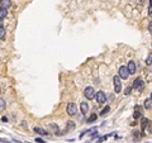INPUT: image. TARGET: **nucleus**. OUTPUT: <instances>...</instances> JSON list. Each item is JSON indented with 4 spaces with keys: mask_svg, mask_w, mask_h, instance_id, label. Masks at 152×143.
I'll return each mask as SVG.
<instances>
[{
    "mask_svg": "<svg viewBox=\"0 0 152 143\" xmlns=\"http://www.w3.org/2000/svg\"><path fill=\"white\" fill-rule=\"evenodd\" d=\"M96 118H98V115H96V114H93V115H90V117H89L88 122H89V123H93L94 120H96Z\"/></svg>",
    "mask_w": 152,
    "mask_h": 143,
    "instance_id": "nucleus-16",
    "label": "nucleus"
},
{
    "mask_svg": "<svg viewBox=\"0 0 152 143\" xmlns=\"http://www.w3.org/2000/svg\"><path fill=\"white\" fill-rule=\"evenodd\" d=\"M51 128L53 129V131H56V132H58V127L55 126V124H51Z\"/></svg>",
    "mask_w": 152,
    "mask_h": 143,
    "instance_id": "nucleus-21",
    "label": "nucleus"
},
{
    "mask_svg": "<svg viewBox=\"0 0 152 143\" xmlns=\"http://www.w3.org/2000/svg\"><path fill=\"white\" fill-rule=\"evenodd\" d=\"M151 100H152V92H151Z\"/></svg>",
    "mask_w": 152,
    "mask_h": 143,
    "instance_id": "nucleus-26",
    "label": "nucleus"
},
{
    "mask_svg": "<svg viewBox=\"0 0 152 143\" xmlns=\"http://www.w3.org/2000/svg\"><path fill=\"white\" fill-rule=\"evenodd\" d=\"M34 132H35V133H38L39 136H47V134H48V133L44 131V129L38 128V127H34Z\"/></svg>",
    "mask_w": 152,
    "mask_h": 143,
    "instance_id": "nucleus-10",
    "label": "nucleus"
},
{
    "mask_svg": "<svg viewBox=\"0 0 152 143\" xmlns=\"http://www.w3.org/2000/svg\"><path fill=\"white\" fill-rule=\"evenodd\" d=\"M0 5H1V8L9 9L12 6V1H10V0H1V1H0Z\"/></svg>",
    "mask_w": 152,
    "mask_h": 143,
    "instance_id": "nucleus-9",
    "label": "nucleus"
},
{
    "mask_svg": "<svg viewBox=\"0 0 152 143\" xmlns=\"http://www.w3.org/2000/svg\"><path fill=\"white\" fill-rule=\"evenodd\" d=\"M35 142H38V143H44V141L41 139V138H37V139H35Z\"/></svg>",
    "mask_w": 152,
    "mask_h": 143,
    "instance_id": "nucleus-23",
    "label": "nucleus"
},
{
    "mask_svg": "<svg viewBox=\"0 0 152 143\" xmlns=\"http://www.w3.org/2000/svg\"><path fill=\"white\" fill-rule=\"evenodd\" d=\"M148 14H152V5H150L148 8Z\"/></svg>",
    "mask_w": 152,
    "mask_h": 143,
    "instance_id": "nucleus-24",
    "label": "nucleus"
},
{
    "mask_svg": "<svg viewBox=\"0 0 152 143\" xmlns=\"http://www.w3.org/2000/svg\"><path fill=\"white\" fill-rule=\"evenodd\" d=\"M95 97H96V101L99 103V104H104V103L106 101V95H105L104 91H98Z\"/></svg>",
    "mask_w": 152,
    "mask_h": 143,
    "instance_id": "nucleus-5",
    "label": "nucleus"
},
{
    "mask_svg": "<svg viewBox=\"0 0 152 143\" xmlns=\"http://www.w3.org/2000/svg\"><path fill=\"white\" fill-rule=\"evenodd\" d=\"M132 86H129V87H127L126 90H124V94H126V95H129V94H131V91H132Z\"/></svg>",
    "mask_w": 152,
    "mask_h": 143,
    "instance_id": "nucleus-19",
    "label": "nucleus"
},
{
    "mask_svg": "<svg viewBox=\"0 0 152 143\" xmlns=\"http://www.w3.org/2000/svg\"><path fill=\"white\" fill-rule=\"evenodd\" d=\"M145 108L146 109H151L152 108V100L151 99H146L145 100Z\"/></svg>",
    "mask_w": 152,
    "mask_h": 143,
    "instance_id": "nucleus-14",
    "label": "nucleus"
},
{
    "mask_svg": "<svg viewBox=\"0 0 152 143\" xmlns=\"http://www.w3.org/2000/svg\"><path fill=\"white\" fill-rule=\"evenodd\" d=\"M67 114L71 115V117L76 114V105L74 104V103H69V105H67Z\"/></svg>",
    "mask_w": 152,
    "mask_h": 143,
    "instance_id": "nucleus-7",
    "label": "nucleus"
},
{
    "mask_svg": "<svg viewBox=\"0 0 152 143\" xmlns=\"http://www.w3.org/2000/svg\"><path fill=\"white\" fill-rule=\"evenodd\" d=\"M113 82H114V92H120L122 90V82H120V77L119 76H114L113 77Z\"/></svg>",
    "mask_w": 152,
    "mask_h": 143,
    "instance_id": "nucleus-3",
    "label": "nucleus"
},
{
    "mask_svg": "<svg viewBox=\"0 0 152 143\" xmlns=\"http://www.w3.org/2000/svg\"><path fill=\"white\" fill-rule=\"evenodd\" d=\"M151 63H152V55H150L146 60V65H151Z\"/></svg>",
    "mask_w": 152,
    "mask_h": 143,
    "instance_id": "nucleus-18",
    "label": "nucleus"
},
{
    "mask_svg": "<svg viewBox=\"0 0 152 143\" xmlns=\"http://www.w3.org/2000/svg\"><path fill=\"white\" fill-rule=\"evenodd\" d=\"M5 106H6V103H5V100L0 99V109H5Z\"/></svg>",
    "mask_w": 152,
    "mask_h": 143,
    "instance_id": "nucleus-17",
    "label": "nucleus"
},
{
    "mask_svg": "<svg viewBox=\"0 0 152 143\" xmlns=\"http://www.w3.org/2000/svg\"><path fill=\"white\" fill-rule=\"evenodd\" d=\"M118 76H119L120 79H124V80H127V79H128L129 72H128L127 66H120L119 70H118Z\"/></svg>",
    "mask_w": 152,
    "mask_h": 143,
    "instance_id": "nucleus-2",
    "label": "nucleus"
},
{
    "mask_svg": "<svg viewBox=\"0 0 152 143\" xmlns=\"http://www.w3.org/2000/svg\"><path fill=\"white\" fill-rule=\"evenodd\" d=\"M80 110H81L82 114H86L88 111H89V105H88L86 101H82L81 104H80Z\"/></svg>",
    "mask_w": 152,
    "mask_h": 143,
    "instance_id": "nucleus-8",
    "label": "nucleus"
},
{
    "mask_svg": "<svg viewBox=\"0 0 152 143\" xmlns=\"http://www.w3.org/2000/svg\"><path fill=\"white\" fill-rule=\"evenodd\" d=\"M108 111H109V106H106V108H104V109H103V111H101V115H105L106 113H108Z\"/></svg>",
    "mask_w": 152,
    "mask_h": 143,
    "instance_id": "nucleus-20",
    "label": "nucleus"
},
{
    "mask_svg": "<svg viewBox=\"0 0 152 143\" xmlns=\"http://www.w3.org/2000/svg\"><path fill=\"white\" fill-rule=\"evenodd\" d=\"M150 5H152V0H150Z\"/></svg>",
    "mask_w": 152,
    "mask_h": 143,
    "instance_id": "nucleus-25",
    "label": "nucleus"
},
{
    "mask_svg": "<svg viewBox=\"0 0 152 143\" xmlns=\"http://www.w3.org/2000/svg\"><path fill=\"white\" fill-rule=\"evenodd\" d=\"M133 89H136V90H142V89L145 87V82L142 79H136L134 81H133V85H132Z\"/></svg>",
    "mask_w": 152,
    "mask_h": 143,
    "instance_id": "nucleus-4",
    "label": "nucleus"
},
{
    "mask_svg": "<svg viewBox=\"0 0 152 143\" xmlns=\"http://www.w3.org/2000/svg\"><path fill=\"white\" fill-rule=\"evenodd\" d=\"M8 15V9L5 8H0V19H4Z\"/></svg>",
    "mask_w": 152,
    "mask_h": 143,
    "instance_id": "nucleus-12",
    "label": "nucleus"
},
{
    "mask_svg": "<svg viewBox=\"0 0 152 143\" xmlns=\"http://www.w3.org/2000/svg\"><path fill=\"white\" fill-rule=\"evenodd\" d=\"M127 69H128L129 75L136 74V63H134V61H129L128 63H127Z\"/></svg>",
    "mask_w": 152,
    "mask_h": 143,
    "instance_id": "nucleus-6",
    "label": "nucleus"
},
{
    "mask_svg": "<svg viewBox=\"0 0 152 143\" xmlns=\"http://www.w3.org/2000/svg\"><path fill=\"white\" fill-rule=\"evenodd\" d=\"M148 30L152 33V22H150V24H148Z\"/></svg>",
    "mask_w": 152,
    "mask_h": 143,
    "instance_id": "nucleus-22",
    "label": "nucleus"
},
{
    "mask_svg": "<svg viewBox=\"0 0 152 143\" xmlns=\"http://www.w3.org/2000/svg\"><path fill=\"white\" fill-rule=\"evenodd\" d=\"M141 117H142V111L140 110V108H136L134 113H133V118H134V119H140Z\"/></svg>",
    "mask_w": 152,
    "mask_h": 143,
    "instance_id": "nucleus-11",
    "label": "nucleus"
},
{
    "mask_svg": "<svg viewBox=\"0 0 152 143\" xmlns=\"http://www.w3.org/2000/svg\"><path fill=\"white\" fill-rule=\"evenodd\" d=\"M150 124V120L147 119V118H142V131L145 132V129H146V127Z\"/></svg>",
    "mask_w": 152,
    "mask_h": 143,
    "instance_id": "nucleus-13",
    "label": "nucleus"
},
{
    "mask_svg": "<svg viewBox=\"0 0 152 143\" xmlns=\"http://www.w3.org/2000/svg\"><path fill=\"white\" fill-rule=\"evenodd\" d=\"M84 95H85V97H86L88 100H93L94 97H95L96 92H95V90H94V87L88 86V87L84 90Z\"/></svg>",
    "mask_w": 152,
    "mask_h": 143,
    "instance_id": "nucleus-1",
    "label": "nucleus"
},
{
    "mask_svg": "<svg viewBox=\"0 0 152 143\" xmlns=\"http://www.w3.org/2000/svg\"><path fill=\"white\" fill-rule=\"evenodd\" d=\"M5 38V28L3 25H0V39Z\"/></svg>",
    "mask_w": 152,
    "mask_h": 143,
    "instance_id": "nucleus-15",
    "label": "nucleus"
}]
</instances>
